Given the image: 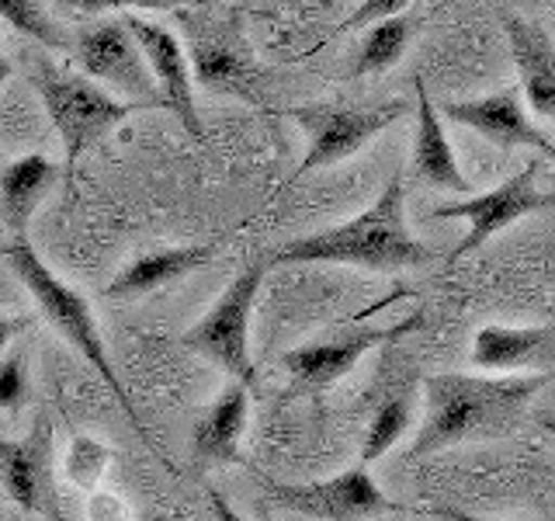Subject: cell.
<instances>
[{"mask_svg": "<svg viewBox=\"0 0 555 521\" xmlns=\"http://www.w3.org/2000/svg\"><path fill=\"white\" fill-rule=\"evenodd\" d=\"M555 372L490 376V372H441L424 382V424L410 442V456L455 448L468 442H496L525 421L528 404Z\"/></svg>", "mask_w": 555, "mask_h": 521, "instance_id": "6da1fadb", "label": "cell"}, {"mask_svg": "<svg viewBox=\"0 0 555 521\" xmlns=\"http://www.w3.org/2000/svg\"><path fill=\"white\" fill-rule=\"evenodd\" d=\"M434 260V251L406 226L403 170H392L372 208L320 233L288 240L271 254V265H351L369 271H403Z\"/></svg>", "mask_w": 555, "mask_h": 521, "instance_id": "7a4b0ae2", "label": "cell"}, {"mask_svg": "<svg viewBox=\"0 0 555 521\" xmlns=\"http://www.w3.org/2000/svg\"><path fill=\"white\" fill-rule=\"evenodd\" d=\"M4 257L11 260V271L17 275V282L28 289V295L35 300V306H39L42 317L49 320V327L56 330V334L104 379V386L115 393L121 410H126V417L139 428V434L146 439V445H153L150 434H146V424L139 421L132 399H129L126 386H121V379L115 372L112 355H108V347H104V338H101V327H98V317H94L91 303H87L74 285H66L63 278L46 265V260L39 257V251H35L31 243H28V237L14 240L11 247L4 251Z\"/></svg>", "mask_w": 555, "mask_h": 521, "instance_id": "3957f363", "label": "cell"}, {"mask_svg": "<svg viewBox=\"0 0 555 521\" xmlns=\"http://www.w3.org/2000/svg\"><path fill=\"white\" fill-rule=\"evenodd\" d=\"M31 84L46 104L49 122L60 132L69 167L80 161V153L87 147L98 143L104 132L115 129L118 122H126L135 112V104L115 98L108 87H101L87 74H69V69L52 66L46 60L35 63Z\"/></svg>", "mask_w": 555, "mask_h": 521, "instance_id": "277c9868", "label": "cell"}, {"mask_svg": "<svg viewBox=\"0 0 555 521\" xmlns=\"http://www.w3.org/2000/svg\"><path fill=\"white\" fill-rule=\"evenodd\" d=\"M268 271H271V257H254L250 265L219 292L212 309L181 338L188 352L219 365L225 376L243 382V386H254V379H257L254 355H250V317H254L257 295Z\"/></svg>", "mask_w": 555, "mask_h": 521, "instance_id": "5b68a950", "label": "cell"}, {"mask_svg": "<svg viewBox=\"0 0 555 521\" xmlns=\"http://www.w3.org/2000/svg\"><path fill=\"white\" fill-rule=\"evenodd\" d=\"M410 112V104L403 101H389V104H375V109H351V104H295L288 109V118L299 122L302 132L309 136V150L302 156V164L295 167L288 178L299 181L309 170H323L334 167L347 156H354L361 147H369L375 136L386 132L392 122H399Z\"/></svg>", "mask_w": 555, "mask_h": 521, "instance_id": "8992f818", "label": "cell"}, {"mask_svg": "<svg viewBox=\"0 0 555 521\" xmlns=\"http://www.w3.org/2000/svg\"><path fill=\"white\" fill-rule=\"evenodd\" d=\"M74 56L83 74L108 87L115 98L135 104V109H164V94L126 17L80 28L74 39Z\"/></svg>", "mask_w": 555, "mask_h": 521, "instance_id": "52a82bcc", "label": "cell"}, {"mask_svg": "<svg viewBox=\"0 0 555 521\" xmlns=\"http://www.w3.org/2000/svg\"><path fill=\"white\" fill-rule=\"evenodd\" d=\"M264 483L274 504L306 514L312 521H378L386 514H399L396 500L382 494V486L372 480L364 466L347 469V473L312 480V483H274L268 476H257Z\"/></svg>", "mask_w": 555, "mask_h": 521, "instance_id": "ba28073f", "label": "cell"}, {"mask_svg": "<svg viewBox=\"0 0 555 521\" xmlns=\"http://www.w3.org/2000/svg\"><path fill=\"white\" fill-rule=\"evenodd\" d=\"M538 170H542V164L531 161L525 170H517L514 178H507L490 191H476V195H468V199L434 208L438 219H465L468 223V233L459 247L451 251V260L479 251L486 240L496 237L500 230H507V226L520 223L525 216H534V213H542V208L555 205V191L534 188Z\"/></svg>", "mask_w": 555, "mask_h": 521, "instance_id": "9c48e42d", "label": "cell"}, {"mask_svg": "<svg viewBox=\"0 0 555 521\" xmlns=\"http://www.w3.org/2000/svg\"><path fill=\"white\" fill-rule=\"evenodd\" d=\"M416 327H424V313H410L406 320H399L392 327H369V330H351L340 341H312V344H299L292 352L282 355V369L299 382L302 390L323 393L334 386L337 379H344L354 365L375 352V347L399 341L413 334Z\"/></svg>", "mask_w": 555, "mask_h": 521, "instance_id": "30bf717a", "label": "cell"}, {"mask_svg": "<svg viewBox=\"0 0 555 521\" xmlns=\"http://www.w3.org/2000/svg\"><path fill=\"white\" fill-rule=\"evenodd\" d=\"M126 25L132 28L139 49H143V56L153 69L156 87H160V94H164V109L178 115L181 126L195 139H205V126L195 104V69H191V56L184 42L170 28L146 22V17H139V14H126Z\"/></svg>", "mask_w": 555, "mask_h": 521, "instance_id": "8fae6325", "label": "cell"}, {"mask_svg": "<svg viewBox=\"0 0 555 521\" xmlns=\"http://www.w3.org/2000/svg\"><path fill=\"white\" fill-rule=\"evenodd\" d=\"M441 115L459 122L465 129L479 132L482 139H490V143H496L500 150L531 147L534 153L555 161V143L528 118L520 87H503L496 94L473 98V101H444Z\"/></svg>", "mask_w": 555, "mask_h": 521, "instance_id": "7c38bea8", "label": "cell"}, {"mask_svg": "<svg viewBox=\"0 0 555 521\" xmlns=\"http://www.w3.org/2000/svg\"><path fill=\"white\" fill-rule=\"evenodd\" d=\"M202 22H208V17H202ZM191 69H195V80L208 87V91L233 94L254 104L260 101V91H257L260 69L254 66L247 46L240 42V35L230 28L191 22Z\"/></svg>", "mask_w": 555, "mask_h": 521, "instance_id": "4fadbf2b", "label": "cell"}, {"mask_svg": "<svg viewBox=\"0 0 555 521\" xmlns=\"http://www.w3.org/2000/svg\"><path fill=\"white\" fill-rule=\"evenodd\" d=\"M473 365L490 376L555 372V327L486 323L473 338Z\"/></svg>", "mask_w": 555, "mask_h": 521, "instance_id": "5bb4252c", "label": "cell"}, {"mask_svg": "<svg viewBox=\"0 0 555 521\" xmlns=\"http://www.w3.org/2000/svg\"><path fill=\"white\" fill-rule=\"evenodd\" d=\"M0 483L22 511H49L52 500V445L49 424L39 421L25 439H0Z\"/></svg>", "mask_w": 555, "mask_h": 521, "instance_id": "9a60e30c", "label": "cell"}, {"mask_svg": "<svg viewBox=\"0 0 555 521\" xmlns=\"http://www.w3.org/2000/svg\"><path fill=\"white\" fill-rule=\"evenodd\" d=\"M503 31L517 66V87L531 109L555 122V46L542 25L520 14H503Z\"/></svg>", "mask_w": 555, "mask_h": 521, "instance_id": "2e32d148", "label": "cell"}, {"mask_svg": "<svg viewBox=\"0 0 555 521\" xmlns=\"http://www.w3.org/2000/svg\"><path fill=\"white\" fill-rule=\"evenodd\" d=\"M416 136H413V174L430 188L455 191V195L468 199L476 195L473 181L465 178L459 167V156L448 143V132L441 126V109L430 101L424 77H416Z\"/></svg>", "mask_w": 555, "mask_h": 521, "instance_id": "e0dca14e", "label": "cell"}, {"mask_svg": "<svg viewBox=\"0 0 555 521\" xmlns=\"http://www.w3.org/2000/svg\"><path fill=\"white\" fill-rule=\"evenodd\" d=\"M250 417V386L230 382L222 393L202 410L191 431V456L198 466H230L240 462V442Z\"/></svg>", "mask_w": 555, "mask_h": 521, "instance_id": "ac0fdd59", "label": "cell"}, {"mask_svg": "<svg viewBox=\"0 0 555 521\" xmlns=\"http://www.w3.org/2000/svg\"><path fill=\"white\" fill-rule=\"evenodd\" d=\"M219 243H188V247H156L132 257L112 282L108 292L112 300H135V295H150L164 285H173L188 278L191 271L205 268L216 257Z\"/></svg>", "mask_w": 555, "mask_h": 521, "instance_id": "d6986e66", "label": "cell"}, {"mask_svg": "<svg viewBox=\"0 0 555 521\" xmlns=\"http://www.w3.org/2000/svg\"><path fill=\"white\" fill-rule=\"evenodd\" d=\"M56 178L60 167L46 153H25L0 170V213H4V223L14 233V240L28 237V223L35 216V208L49 195Z\"/></svg>", "mask_w": 555, "mask_h": 521, "instance_id": "ffe728a7", "label": "cell"}, {"mask_svg": "<svg viewBox=\"0 0 555 521\" xmlns=\"http://www.w3.org/2000/svg\"><path fill=\"white\" fill-rule=\"evenodd\" d=\"M410 35H413V14H396V17H386V22H375L372 28H364L351 74L378 77V74H386V69H392L403 60Z\"/></svg>", "mask_w": 555, "mask_h": 521, "instance_id": "44dd1931", "label": "cell"}, {"mask_svg": "<svg viewBox=\"0 0 555 521\" xmlns=\"http://www.w3.org/2000/svg\"><path fill=\"white\" fill-rule=\"evenodd\" d=\"M413 417V396L410 393H392L378 404L369 431H364V448H361V466L382 459L386 452L403 439Z\"/></svg>", "mask_w": 555, "mask_h": 521, "instance_id": "7402d4cb", "label": "cell"}, {"mask_svg": "<svg viewBox=\"0 0 555 521\" xmlns=\"http://www.w3.org/2000/svg\"><path fill=\"white\" fill-rule=\"evenodd\" d=\"M112 459H115V452L104 442L91 439V434H77L66 448L63 466H66L69 483L80 486L83 494H94V486L104 480V473H108Z\"/></svg>", "mask_w": 555, "mask_h": 521, "instance_id": "603a6c76", "label": "cell"}, {"mask_svg": "<svg viewBox=\"0 0 555 521\" xmlns=\"http://www.w3.org/2000/svg\"><path fill=\"white\" fill-rule=\"evenodd\" d=\"M0 17L17 28L28 39H35L46 49H63V31L56 28V22L46 14V8L39 0H0Z\"/></svg>", "mask_w": 555, "mask_h": 521, "instance_id": "cb8c5ba5", "label": "cell"}, {"mask_svg": "<svg viewBox=\"0 0 555 521\" xmlns=\"http://www.w3.org/2000/svg\"><path fill=\"white\" fill-rule=\"evenodd\" d=\"M28 396V361L22 347L0 358V410H17Z\"/></svg>", "mask_w": 555, "mask_h": 521, "instance_id": "d4e9b609", "label": "cell"}, {"mask_svg": "<svg viewBox=\"0 0 555 521\" xmlns=\"http://www.w3.org/2000/svg\"><path fill=\"white\" fill-rule=\"evenodd\" d=\"M413 0H361V4L347 14V22L340 25V31H358V28H372L375 22H386V17L406 14V8Z\"/></svg>", "mask_w": 555, "mask_h": 521, "instance_id": "484cf974", "label": "cell"}, {"mask_svg": "<svg viewBox=\"0 0 555 521\" xmlns=\"http://www.w3.org/2000/svg\"><path fill=\"white\" fill-rule=\"evenodd\" d=\"M184 0H80V11H173Z\"/></svg>", "mask_w": 555, "mask_h": 521, "instance_id": "4316f807", "label": "cell"}, {"mask_svg": "<svg viewBox=\"0 0 555 521\" xmlns=\"http://www.w3.org/2000/svg\"><path fill=\"white\" fill-rule=\"evenodd\" d=\"M25 330V320L17 317H0V358L11 352V341Z\"/></svg>", "mask_w": 555, "mask_h": 521, "instance_id": "83f0119b", "label": "cell"}, {"mask_svg": "<svg viewBox=\"0 0 555 521\" xmlns=\"http://www.w3.org/2000/svg\"><path fill=\"white\" fill-rule=\"evenodd\" d=\"M208 504H212V511H216V521H243L240 514H236V508L230 500H225L219 491H208Z\"/></svg>", "mask_w": 555, "mask_h": 521, "instance_id": "f1b7e54d", "label": "cell"}, {"mask_svg": "<svg viewBox=\"0 0 555 521\" xmlns=\"http://www.w3.org/2000/svg\"><path fill=\"white\" fill-rule=\"evenodd\" d=\"M434 518H444V521H496V518H479V514H465L459 508H438V511H430Z\"/></svg>", "mask_w": 555, "mask_h": 521, "instance_id": "f546056e", "label": "cell"}, {"mask_svg": "<svg viewBox=\"0 0 555 521\" xmlns=\"http://www.w3.org/2000/svg\"><path fill=\"white\" fill-rule=\"evenodd\" d=\"M11 77V60L4 56V52H0V84H4Z\"/></svg>", "mask_w": 555, "mask_h": 521, "instance_id": "4dcf8cb0", "label": "cell"}, {"mask_svg": "<svg viewBox=\"0 0 555 521\" xmlns=\"http://www.w3.org/2000/svg\"><path fill=\"white\" fill-rule=\"evenodd\" d=\"M56 4H63V8H80V0H56Z\"/></svg>", "mask_w": 555, "mask_h": 521, "instance_id": "1f68e13d", "label": "cell"}, {"mask_svg": "<svg viewBox=\"0 0 555 521\" xmlns=\"http://www.w3.org/2000/svg\"><path fill=\"white\" fill-rule=\"evenodd\" d=\"M548 4H555V0H548Z\"/></svg>", "mask_w": 555, "mask_h": 521, "instance_id": "d6a6232c", "label": "cell"}]
</instances>
